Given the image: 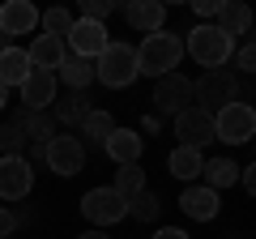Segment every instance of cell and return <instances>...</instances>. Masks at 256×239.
Listing matches in <instances>:
<instances>
[{"instance_id": "cell-9", "label": "cell", "mask_w": 256, "mask_h": 239, "mask_svg": "<svg viewBox=\"0 0 256 239\" xmlns=\"http://www.w3.org/2000/svg\"><path fill=\"white\" fill-rule=\"evenodd\" d=\"M175 137L188 150H205L214 141V116L201 111V107H184L180 116H175Z\"/></svg>"}, {"instance_id": "cell-24", "label": "cell", "mask_w": 256, "mask_h": 239, "mask_svg": "<svg viewBox=\"0 0 256 239\" xmlns=\"http://www.w3.org/2000/svg\"><path fill=\"white\" fill-rule=\"evenodd\" d=\"M248 26H252V13H248V4H222V9H218V30H222L226 38L248 34Z\"/></svg>"}, {"instance_id": "cell-2", "label": "cell", "mask_w": 256, "mask_h": 239, "mask_svg": "<svg viewBox=\"0 0 256 239\" xmlns=\"http://www.w3.org/2000/svg\"><path fill=\"white\" fill-rule=\"evenodd\" d=\"M184 56H192L201 68H222L235 56V38H226L218 26H196L184 38Z\"/></svg>"}, {"instance_id": "cell-21", "label": "cell", "mask_w": 256, "mask_h": 239, "mask_svg": "<svg viewBox=\"0 0 256 239\" xmlns=\"http://www.w3.org/2000/svg\"><path fill=\"white\" fill-rule=\"evenodd\" d=\"M175 180H201V166H205V154L201 150H188V146H175L171 158H166Z\"/></svg>"}, {"instance_id": "cell-27", "label": "cell", "mask_w": 256, "mask_h": 239, "mask_svg": "<svg viewBox=\"0 0 256 239\" xmlns=\"http://www.w3.org/2000/svg\"><path fill=\"white\" fill-rule=\"evenodd\" d=\"M73 22H77V18H73L68 9H60V4L47 9V13H38V26H43V34H52V38H68Z\"/></svg>"}, {"instance_id": "cell-11", "label": "cell", "mask_w": 256, "mask_h": 239, "mask_svg": "<svg viewBox=\"0 0 256 239\" xmlns=\"http://www.w3.org/2000/svg\"><path fill=\"white\" fill-rule=\"evenodd\" d=\"M154 107L166 116H180L184 107H192V82L184 73H166L154 82Z\"/></svg>"}, {"instance_id": "cell-30", "label": "cell", "mask_w": 256, "mask_h": 239, "mask_svg": "<svg viewBox=\"0 0 256 239\" xmlns=\"http://www.w3.org/2000/svg\"><path fill=\"white\" fill-rule=\"evenodd\" d=\"M111 9H116L111 0H82V18H86V22H102Z\"/></svg>"}, {"instance_id": "cell-29", "label": "cell", "mask_w": 256, "mask_h": 239, "mask_svg": "<svg viewBox=\"0 0 256 239\" xmlns=\"http://www.w3.org/2000/svg\"><path fill=\"white\" fill-rule=\"evenodd\" d=\"M0 150H4V154H22V150H26V132H22V124H0Z\"/></svg>"}, {"instance_id": "cell-28", "label": "cell", "mask_w": 256, "mask_h": 239, "mask_svg": "<svg viewBox=\"0 0 256 239\" xmlns=\"http://www.w3.org/2000/svg\"><path fill=\"white\" fill-rule=\"evenodd\" d=\"M124 210L132 214L137 222H154L158 218V196L154 192H137V196H128V201H124Z\"/></svg>"}, {"instance_id": "cell-19", "label": "cell", "mask_w": 256, "mask_h": 239, "mask_svg": "<svg viewBox=\"0 0 256 239\" xmlns=\"http://www.w3.org/2000/svg\"><path fill=\"white\" fill-rule=\"evenodd\" d=\"M26 73H30V56H26V47H4L0 52V86H22L26 82Z\"/></svg>"}, {"instance_id": "cell-36", "label": "cell", "mask_w": 256, "mask_h": 239, "mask_svg": "<svg viewBox=\"0 0 256 239\" xmlns=\"http://www.w3.org/2000/svg\"><path fill=\"white\" fill-rule=\"evenodd\" d=\"M77 239H111L107 230H86V235H77Z\"/></svg>"}, {"instance_id": "cell-1", "label": "cell", "mask_w": 256, "mask_h": 239, "mask_svg": "<svg viewBox=\"0 0 256 239\" xmlns=\"http://www.w3.org/2000/svg\"><path fill=\"white\" fill-rule=\"evenodd\" d=\"M132 52H137V73L158 82V77H166V73L180 68L184 38L180 34H166V30H154V34H146V38H141V47H132Z\"/></svg>"}, {"instance_id": "cell-4", "label": "cell", "mask_w": 256, "mask_h": 239, "mask_svg": "<svg viewBox=\"0 0 256 239\" xmlns=\"http://www.w3.org/2000/svg\"><path fill=\"white\" fill-rule=\"evenodd\" d=\"M256 132V111L248 102H226L222 111H214V141H226V146H244Z\"/></svg>"}, {"instance_id": "cell-34", "label": "cell", "mask_w": 256, "mask_h": 239, "mask_svg": "<svg viewBox=\"0 0 256 239\" xmlns=\"http://www.w3.org/2000/svg\"><path fill=\"white\" fill-rule=\"evenodd\" d=\"M150 239H188V235H184L180 226H162V230H154V235H150Z\"/></svg>"}, {"instance_id": "cell-20", "label": "cell", "mask_w": 256, "mask_h": 239, "mask_svg": "<svg viewBox=\"0 0 256 239\" xmlns=\"http://www.w3.org/2000/svg\"><path fill=\"white\" fill-rule=\"evenodd\" d=\"M90 111H94V102L86 98V90H73V94H64V98L56 102V111H52V116H56V124L73 128V124H82V120L90 116Z\"/></svg>"}, {"instance_id": "cell-10", "label": "cell", "mask_w": 256, "mask_h": 239, "mask_svg": "<svg viewBox=\"0 0 256 239\" xmlns=\"http://www.w3.org/2000/svg\"><path fill=\"white\" fill-rule=\"evenodd\" d=\"M82 214L94 222V226H111V222L128 218L124 196H120V192H111V188H90V192L82 196Z\"/></svg>"}, {"instance_id": "cell-15", "label": "cell", "mask_w": 256, "mask_h": 239, "mask_svg": "<svg viewBox=\"0 0 256 239\" xmlns=\"http://www.w3.org/2000/svg\"><path fill=\"white\" fill-rule=\"evenodd\" d=\"M26 56H30V68H43V73H56V68L64 64V56H68V47H64V38L38 34L34 43L26 47Z\"/></svg>"}, {"instance_id": "cell-5", "label": "cell", "mask_w": 256, "mask_h": 239, "mask_svg": "<svg viewBox=\"0 0 256 239\" xmlns=\"http://www.w3.org/2000/svg\"><path fill=\"white\" fill-rule=\"evenodd\" d=\"M235 86L239 82H235L230 68H210L201 82L192 86V98H196L192 107H201V111H210V116H214V111H222L226 102H235Z\"/></svg>"}, {"instance_id": "cell-14", "label": "cell", "mask_w": 256, "mask_h": 239, "mask_svg": "<svg viewBox=\"0 0 256 239\" xmlns=\"http://www.w3.org/2000/svg\"><path fill=\"white\" fill-rule=\"evenodd\" d=\"M124 22L132 30H141V34H154L166 22V4L162 0H132V4H124Z\"/></svg>"}, {"instance_id": "cell-22", "label": "cell", "mask_w": 256, "mask_h": 239, "mask_svg": "<svg viewBox=\"0 0 256 239\" xmlns=\"http://www.w3.org/2000/svg\"><path fill=\"white\" fill-rule=\"evenodd\" d=\"M60 82L68 86V90H86V86L94 82V60H82V56H64V64H60Z\"/></svg>"}, {"instance_id": "cell-23", "label": "cell", "mask_w": 256, "mask_h": 239, "mask_svg": "<svg viewBox=\"0 0 256 239\" xmlns=\"http://www.w3.org/2000/svg\"><path fill=\"white\" fill-rule=\"evenodd\" d=\"M201 175H205V188H230L239 180V166L230 162V158H205V166H201Z\"/></svg>"}, {"instance_id": "cell-31", "label": "cell", "mask_w": 256, "mask_h": 239, "mask_svg": "<svg viewBox=\"0 0 256 239\" xmlns=\"http://www.w3.org/2000/svg\"><path fill=\"white\" fill-rule=\"evenodd\" d=\"M235 64L244 68V73H252V68H256V47H252V43H244V47L235 52Z\"/></svg>"}, {"instance_id": "cell-26", "label": "cell", "mask_w": 256, "mask_h": 239, "mask_svg": "<svg viewBox=\"0 0 256 239\" xmlns=\"http://www.w3.org/2000/svg\"><path fill=\"white\" fill-rule=\"evenodd\" d=\"M111 192H120L124 201H128V196H137V192H146V171H141V162L120 166V171H116V184H111Z\"/></svg>"}, {"instance_id": "cell-3", "label": "cell", "mask_w": 256, "mask_h": 239, "mask_svg": "<svg viewBox=\"0 0 256 239\" xmlns=\"http://www.w3.org/2000/svg\"><path fill=\"white\" fill-rule=\"evenodd\" d=\"M94 77H98L102 86H111V90H124V86L137 82V52L128 43H107V52L94 60Z\"/></svg>"}, {"instance_id": "cell-32", "label": "cell", "mask_w": 256, "mask_h": 239, "mask_svg": "<svg viewBox=\"0 0 256 239\" xmlns=\"http://www.w3.org/2000/svg\"><path fill=\"white\" fill-rule=\"evenodd\" d=\"M13 230H18V218H13L9 205H0V239H9Z\"/></svg>"}, {"instance_id": "cell-6", "label": "cell", "mask_w": 256, "mask_h": 239, "mask_svg": "<svg viewBox=\"0 0 256 239\" xmlns=\"http://www.w3.org/2000/svg\"><path fill=\"white\" fill-rule=\"evenodd\" d=\"M34 188V166L26 154H4L0 158V201H26Z\"/></svg>"}, {"instance_id": "cell-18", "label": "cell", "mask_w": 256, "mask_h": 239, "mask_svg": "<svg viewBox=\"0 0 256 239\" xmlns=\"http://www.w3.org/2000/svg\"><path fill=\"white\" fill-rule=\"evenodd\" d=\"M180 210L188 214V218H196V222H210V218H218V192H214V188H205V184L184 188Z\"/></svg>"}, {"instance_id": "cell-17", "label": "cell", "mask_w": 256, "mask_h": 239, "mask_svg": "<svg viewBox=\"0 0 256 239\" xmlns=\"http://www.w3.org/2000/svg\"><path fill=\"white\" fill-rule=\"evenodd\" d=\"M13 124H22V132H26V141L34 137V146H47V141L60 132V124H56L52 111H26L22 107L18 116H13Z\"/></svg>"}, {"instance_id": "cell-7", "label": "cell", "mask_w": 256, "mask_h": 239, "mask_svg": "<svg viewBox=\"0 0 256 239\" xmlns=\"http://www.w3.org/2000/svg\"><path fill=\"white\" fill-rule=\"evenodd\" d=\"M107 43H111L107 26H102V22H86V18H77L73 30H68V38H64L68 56H82V60H98V56L107 52Z\"/></svg>"}, {"instance_id": "cell-13", "label": "cell", "mask_w": 256, "mask_h": 239, "mask_svg": "<svg viewBox=\"0 0 256 239\" xmlns=\"http://www.w3.org/2000/svg\"><path fill=\"white\" fill-rule=\"evenodd\" d=\"M38 26V9L30 0H4L0 4V34L13 38V34H30Z\"/></svg>"}, {"instance_id": "cell-16", "label": "cell", "mask_w": 256, "mask_h": 239, "mask_svg": "<svg viewBox=\"0 0 256 239\" xmlns=\"http://www.w3.org/2000/svg\"><path fill=\"white\" fill-rule=\"evenodd\" d=\"M111 154V162L116 166H132V162H141V150H146V141H141V132H132V128H116L107 137V146H102Z\"/></svg>"}, {"instance_id": "cell-37", "label": "cell", "mask_w": 256, "mask_h": 239, "mask_svg": "<svg viewBox=\"0 0 256 239\" xmlns=\"http://www.w3.org/2000/svg\"><path fill=\"white\" fill-rule=\"evenodd\" d=\"M4 102H9V86H0V111H4Z\"/></svg>"}, {"instance_id": "cell-35", "label": "cell", "mask_w": 256, "mask_h": 239, "mask_svg": "<svg viewBox=\"0 0 256 239\" xmlns=\"http://www.w3.org/2000/svg\"><path fill=\"white\" fill-rule=\"evenodd\" d=\"M239 180H244V188L252 192L256 188V166H239Z\"/></svg>"}, {"instance_id": "cell-8", "label": "cell", "mask_w": 256, "mask_h": 239, "mask_svg": "<svg viewBox=\"0 0 256 239\" xmlns=\"http://www.w3.org/2000/svg\"><path fill=\"white\" fill-rule=\"evenodd\" d=\"M43 162L52 166L56 175H64V180H68V175H77V171L86 166V146H82L77 137H64V132H56V137L43 146Z\"/></svg>"}, {"instance_id": "cell-25", "label": "cell", "mask_w": 256, "mask_h": 239, "mask_svg": "<svg viewBox=\"0 0 256 239\" xmlns=\"http://www.w3.org/2000/svg\"><path fill=\"white\" fill-rule=\"evenodd\" d=\"M116 128H120V124L107 116V111H90V116L82 120V137L90 141V146H107V137H111Z\"/></svg>"}, {"instance_id": "cell-12", "label": "cell", "mask_w": 256, "mask_h": 239, "mask_svg": "<svg viewBox=\"0 0 256 239\" xmlns=\"http://www.w3.org/2000/svg\"><path fill=\"white\" fill-rule=\"evenodd\" d=\"M18 90H22V102H26V111H52V102H56V73L30 68L26 82H22Z\"/></svg>"}, {"instance_id": "cell-33", "label": "cell", "mask_w": 256, "mask_h": 239, "mask_svg": "<svg viewBox=\"0 0 256 239\" xmlns=\"http://www.w3.org/2000/svg\"><path fill=\"white\" fill-rule=\"evenodd\" d=\"M192 9L201 13V18H218V9H222V0H196Z\"/></svg>"}]
</instances>
